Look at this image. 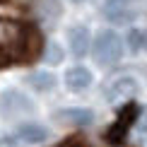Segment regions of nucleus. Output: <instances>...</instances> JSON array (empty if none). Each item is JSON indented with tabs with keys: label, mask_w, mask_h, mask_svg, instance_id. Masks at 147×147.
Here are the masks:
<instances>
[{
	"label": "nucleus",
	"mask_w": 147,
	"mask_h": 147,
	"mask_svg": "<svg viewBox=\"0 0 147 147\" xmlns=\"http://www.w3.org/2000/svg\"><path fill=\"white\" fill-rule=\"evenodd\" d=\"M12 135H15L17 142H22V145H39V142H44L48 138V130L44 125H39V123H22V125L15 128Z\"/></svg>",
	"instance_id": "0eeeda50"
},
{
	"label": "nucleus",
	"mask_w": 147,
	"mask_h": 147,
	"mask_svg": "<svg viewBox=\"0 0 147 147\" xmlns=\"http://www.w3.org/2000/svg\"><path fill=\"white\" fill-rule=\"evenodd\" d=\"M123 39H121L118 32H113V29H104V32L96 34L94 44H92V56H94V60L99 65H104V68H111V65H116L121 58H123Z\"/></svg>",
	"instance_id": "f257e3e1"
},
{
	"label": "nucleus",
	"mask_w": 147,
	"mask_h": 147,
	"mask_svg": "<svg viewBox=\"0 0 147 147\" xmlns=\"http://www.w3.org/2000/svg\"><path fill=\"white\" fill-rule=\"evenodd\" d=\"M92 44H94V41H92L87 27L75 24V27L68 29V46H70V51H72V56H75V58H84L89 53Z\"/></svg>",
	"instance_id": "39448f33"
},
{
	"label": "nucleus",
	"mask_w": 147,
	"mask_h": 147,
	"mask_svg": "<svg viewBox=\"0 0 147 147\" xmlns=\"http://www.w3.org/2000/svg\"><path fill=\"white\" fill-rule=\"evenodd\" d=\"M135 94H138V80L130 75H118V77L109 80V84L104 87V96L113 106L135 99Z\"/></svg>",
	"instance_id": "7ed1b4c3"
},
{
	"label": "nucleus",
	"mask_w": 147,
	"mask_h": 147,
	"mask_svg": "<svg viewBox=\"0 0 147 147\" xmlns=\"http://www.w3.org/2000/svg\"><path fill=\"white\" fill-rule=\"evenodd\" d=\"M53 118L65 123V125H89V123H94V113L89 109H77V106L60 109V111L53 113Z\"/></svg>",
	"instance_id": "6e6552de"
},
{
	"label": "nucleus",
	"mask_w": 147,
	"mask_h": 147,
	"mask_svg": "<svg viewBox=\"0 0 147 147\" xmlns=\"http://www.w3.org/2000/svg\"><path fill=\"white\" fill-rule=\"evenodd\" d=\"M145 75H147V68H145Z\"/></svg>",
	"instance_id": "2eb2a0df"
},
{
	"label": "nucleus",
	"mask_w": 147,
	"mask_h": 147,
	"mask_svg": "<svg viewBox=\"0 0 147 147\" xmlns=\"http://www.w3.org/2000/svg\"><path fill=\"white\" fill-rule=\"evenodd\" d=\"M72 3H82V0H72Z\"/></svg>",
	"instance_id": "4468645a"
},
{
	"label": "nucleus",
	"mask_w": 147,
	"mask_h": 147,
	"mask_svg": "<svg viewBox=\"0 0 147 147\" xmlns=\"http://www.w3.org/2000/svg\"><path fill=\"white\" fill-rule=\"evenodd\" d=\"M63 58H65V51H63V46H60V44H56V41L46 44V48H44V60H46L48 65L63 63Z\"/></svg>",
	"instance_id": "f8f14e48"
},
{
	"label": "nucleus",
	"mask_w": 147,
	"mask_h": 147,
	"mask_svg": "<svg viewBox=\"0 0 147 147\" xmlns=\"http://www.w3.org/2000/svg\"><path fill=\"white\" fill-rule=\"evenodd\" d=\"M130 0H104L106 7V20L111 24H128L133 20V10L128 7Z\"/></svg>",
	"instance_id": "1a4fd4ad"
},
{
	"label": "nucleus",
	"mask_w": 147,
	"mask_h": 147,
	"mask_svg": "<svg viewBox=\"0 0 147 147\" xmlns=\"http://www.w3.org/2000/svg\"><path fill=\"white\" fill-rule=\"evenodd\" d=\"M89 84H92V72L84 65H72V68L65 70V87H68V92L77 94V92L89 89Z\"/></svg>",
	"instance_id": "423d86ee"
},
{
	"label": "nucleus",
	"mask_w": 147,
	"mask_h": 147,
	"mask_svg": "<svg viewBox=\"0 0 147 147\" xmlns=\"http://www.w3.org/2000/svg\"><path fill=\"white\" fill-rule=\"evenodd\" d=\"M128 48L135 51H147V29H130L128 32Z\"/></svg>",
	"instance_id": "9b49d317"
},
{
	"label": "nucleus",
	"mask_w": 147,
	"mask_h": 147,
	"mask_svg": "<svg viewBox=\"0 0 147 147\" xmlns=\"http://www.w3.org/2000/svg\"><path fill=\"white\" fill-rule=\"evenodd\" d=\"M41 7H39V15L44 20H53V17H60V5L56 0H41Z\"/></svg>",
	"instance_id": "ddd939ff"
},
{
	"label": "nucleus",
	"mask_w": 147,
	"mask_h": 147,
	"mask_svg": "<svg viewBox=\"0 0 147 147\" xmlns=\"http://www.w3.org/2000/svg\"><path fill=\"white\" fill-rule=\"evenodd\" d=\"M27 84L32 89L41 92V94H46V92H51L58 84V80H56L53 72H48V70H34V72H29V75H27Z\"/></svg>",
	"instance_id": "9d476101"
},
{
	"label": "nucleus",
	"mask_w": 147,
	"mask_h": 147,
	"mask_svg": "<svg viewBox=\"0 0 147 147\" xmlns=\"http://www.w3.org/2000/svg\"><path fill=\"white\" fill-rule=\"evenodd\" d=\"M0 111L5 118H20V116H27L34 111V104L20 89H5L0 94Z\"/></svg>",
	"instance_id": "20e7f679"
},
{
	"label": "nucleus",
	"mask_w": 147,
	"mask_h": 147,
	"mask_svg": "<svg viewBox=\"0 0 147 147\" xmlns=\"http://www.w3.org/2000/svg\"><path fill=\"white\" fill-rule=\"evenodd\" d=\"M22 44H24V36H22V27H20V24L10 22V20L0 22V51H3L5 63L20 58Z\"/></svg>",
	"instance_id": "f03ea898"
}]
</instances>
